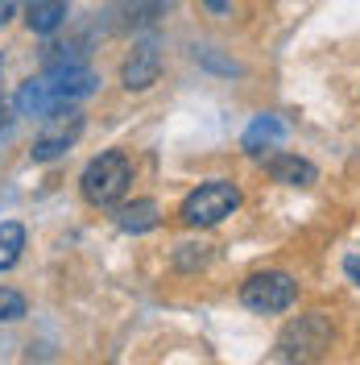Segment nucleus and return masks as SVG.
<instances>
[{"label":"nucleus","mask_w":360,"mask_h":365,"mask_svg":"<svg viewBox=\"0 0 360 365\" xmlns=\"http://www.w3.org/2000/svg\"><path fill=\"white\" fill-rule=\"evenodd\" d=\"M100 91V75L91 67H79V63H50L42 75H33V79H25L17 96H13V108L17 116H50L58 113V108H75V104H83L88 96Z\"/></svg>","instance_id":"nucleus-1"},{"label":"nucleus","mask_w":360,"mask_h":365,"mask_svg":"<svg viewBox=\"0 0 360 365\" xmlns=\"http://www.w3.org/2000/svg\"><path fill=\"white\" fill-rule=\"evenodd\" d=\"M129 182H133V158L125 150H104L83 166L79 191H83V200L91 207H116L125 200Z\"/></svg>","instance_id":"nucleus-2"},{"label":"nucleus","mask_w":360,"mask_h":365,"mask_svg":"<svg viewBox=\"0 0 360 365\" xmlns=\"http://www.w3.org/2000/svg\"><path fill=\"white\" fill-rule=\"evenodd\" d=\"M332 341H336V332H332V319L323 312L298 316L282 328V336L273 344V361H315V357H327Z\"/></svg>","instance_id":"nucleus-3"},{"label":"nucleus","mask_w":360,"mask_h":365,"mask_svg":"<svg viewBox=\"0 0 360 365\" xmlns=\"http://www.w3.org/2000/svg\"><path fill=\"white\" fill-rule=\"evenodd\" d=\"M240 207V187L228 179H211L199 182L179 207V220L186 228H216L220 220H228L232 212Z\"/></svg>","instance_id":"nucleus-4"},{"label":"nucleus","mask_w":360,"mask_h":365,"mask_svg":"<svg viewBox=\"0 0 360 365\" xmlns=\"http://www.w3.org/2000/svg\"><path fill=\"white\" fill-rule=\"evenodd\" d=\"M240 303L257 316H277V312H290L298 303V282L286 270H261L248 274L245 287H240Z\"/></svg>","instance_id":"nucleus-5"},{"label":"nucleus","mask_w":360,"mask_h":365,"mask_svg":"<svg viewBox=\"0 0 360 365\" xmlns=\"http://www.w3.org/2000/svg\"><path fill=\"white\" fill-rule=\"evenodd\" d=\"M83 129H88V120H83V113H79V108H58V113L42 116V129H38V137H33L29 158H33V162L63 158L70 145L83 137Z\"/></svg>","instance_id":"nucleus-6"},{"label":"nucleus","mask_w":360,"mask_h":365,"mask_svg":"<svg viewBox=\"0 0 360 365\" xmlns=\"http://www.w3.org/2000/svg\"><path fill=\"white\" fill-rule=\"evenodd\" d=\"M162 75V46L154 38H141V42L125 54L120 63V88L125 91H149Z\"/></svg>","instance_id":"nucleus-7"},{"label":"nucleus","mask_w":360,"mask_h":365,"mask_svg":"<svg viewBox=\"0 0 360 365\" xmlns=\"http://www.w3.org/2000/svg\"><path fill=\"white\" fill-rule=\"evenodd\" d=\"M265 175L273 182H282V187H311V182H319V170L307 158H298V154H273V158H265Z\"/></svg>","instance_id":"nucleus-8"},{"label":"nucleus","mask_w":360,"mask_h":365,"mask_svg":"<svg viewBox=\"0 0 360 365\" xmlns=\"http://www.w3.org/2000/svg\"><path fill=\"white\" fill-rule=\"evenodd\" d=\"M67 21V0H25V25L29 34H54Z\"/></svg>","instance_id":"nucleus-9"},{"label":"nucleus","mask_w":360,"mask_h":365,"mask_svg":"<svg viewBox=\"0 0 360 365\" xmlns=\"http://www.w3.org/2000/svg\"><path fill=\"white\" fill-rule=\"evenodd\" d=\"M116 228L120 232H149V228H158V204L154 200H133V204L116 207Z\"/></svg>","instance_id":"nucleus-10"},{"label":"nucleus","mask_w":360,"mask_h":365,"mask_svg":"<svg viewBox=\"0 0 360 365\" xmlns=\"http://www.w3.org/2000/svg\"><path fill=\"white\" fill-rule=\"evenodd\" d=\"M282 133H286V125L277 120V116L270 113H261L253 125H248V133H245V150L248 154H261V150H270L273 141H282Z\"/></svg>","instance_id":"nucleus-11"},{"label":"nucleus","mask_w":360,"mask_h":365,"mask_svg":"<svg viewBox=\"0 0 360 365\" xmlns=\"http://www.w3.org/2000/svg\"><path fill=\"white\" fill-rule=\"evenodd\" d=\"M21 250H25V225L21 220H4L0 225V274L21 262Z\"/></svg>","instance_id":"nucleus-12"},{"label":"nucleus","mask_w":360,"mask_h":365,"mask_svg":"<svg viewBox=\"0 0 360 365\" xmlns=\"http://www.w3.org/2000/svg\"><path fill=\"white\" fill-rule=\"evenodd\" d=\"M21 316H25V295L0 287V324H17Z\"/></svg>","instance_id":"nucleus-13"},{"label":"nucleus","mask_w":360,"mask_h":365,"mask_svg":"<svg viewBox=\"0 0 360 365\" xmlns=\"http://www.w3.org/2000/svg\"><path fill=\"white\" fill-rule=\"evenodd\" d=\"M344 274L360 287V257H356V253H352V257H344Z\"/></svg>","instance_id":"nucleus-14"},{"label":"nucleus","mask_w":360,"mask_h":365,"mask_svg":"<svg viewBox=\"0 0 360 365\" xmlns=\"http://www.w3.org/2000/svg\"><path fill=\"white\" fill-rule=\"evenodd\" d=\"M13 9H17V0H0V25L13 17Z\"/></svg>","instance_id":"nucleus-15"},{"label":"nucleus","mask_w":360,"mask_h":365,"mask_svg":"<svg viewBox=\"0 0 360 365\" xmlns=\"http://www.w3.org/2000/svg\"><path fill=\"white\" fill-rule=\"evenodd\" d=\"M203 4H207L211 13H228V0H203Z\"/></svg>","instance_id":"nucleus-16"},{"label":"nucleus","mask_w":360,"mask_h":365,"mask_svg":"<svg viewBox=\"0 0 360 365\" xmlns=\"http://www.w3.org/2000/svg\"><path fill=\"white\" fill-rule=\"evenodd\" d=\"M4 120H9V104L0 100V129H4Z\"/></svg>","instance_id":"nucleus-17"}]
</instances>
